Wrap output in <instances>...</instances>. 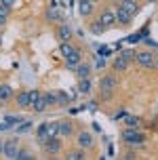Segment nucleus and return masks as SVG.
Returning a JSON list of instances; mask_svg holds the SVG:
<instances>
[{
  "label": "nucleus",
  "mask_w": 158,
  "mask_h": 160,
  "mask_svg": "<svg viewBox=\"0 0 158 160\" xmlns=\"http://www.w3.org/2000/svg\"><path fill=\"white\" fill-rule=\"evenodd\" d=\"M99 23L103 28H112V25L116 23V13H112V11H103L101 17H99Z\"/></svg>",
  "instance_id": "0eeeda50"
},
{
  "label": "nucleus",
  "mask_w": 158,
  "mask_h": 160,
  "mask_svg": "<svg viewBox=\"0 0 158 160\" xmlns=\"http://www.w3.org/2000/svg\"><path fill=\"white\" fill-rule=\"evenodd\" d=\"M78 13H80L82 17H89L91 13H93V2H80Z\"/></svg>",
  "instance_id": "412c9836"
},
{
  "label": "nucleus",
  "mask_w": 158,
  "mask_h": 160,
  "mask_svg": "<svg viewBox=\"0 0 158 160\" xmlns=\"http://www.w3.org/2000/svg\"><path fill=\"white\" fill-rule=\"evenodd\" d=\"M44 101H47V105H57L59 101H57V93H53V91H48V93H44Z\"/></svg>",
  "instance_id": "5701e85b"
},
{
  "label": "nucleus",
  "mask_w": 158,
  "mask_h": 160,
  "mask_svg": "<svg viewBox=\"0 0 158 160\" xmlns=\"http://www.w3.org/2000/svg\"><path fill=\"white\" fill-rule=\"evenodd\" d=\"M97 65H99V68H103V65H105V59H103V57H101V55L97 57Z\"/></svg>",
  "instance_id": "c9c22d12"
},
{
  "label": "nucleus",
  "mask_w": 158,
  "mask_h": 160,
  "mask_svg": "<svg viewBox=\"0 0 158 160\" xmlns=\"http://www.w3.org/2000/svg\"><path fill=\"white\" fill-rule=\"evenodd\" d=\"M125 124L129 128H137L139 127V118L137 116H125Z\"/></svg>",
  "instance_id": "b1692460"
},
{
  "label": "nucleus",
  "mask_w": 158,
  "mask_h": 160,
  "mask_svg": "<svg viewBox=\"0 0 158 160\" xmlns=\"http://www.w3.org/2000/svg\"><path fill=\"white\" fill-rule=\"evenodd\" d=\"M74 51H76V48L72 47L70 42H61V55H63V57H68V55H72V53H74Z\"/></svg>",
  "instance_id": "a878e982"
},
{
  "label": "nucleus",
  "mask_w": 158,
  "mask_h": 160,
  "mask_svg": "<svg viewBox=\"0 0 158 160\" xmlns=\"http://www.w3.org/2000/svg\"><path fill=\"white\" fill-rule=\"evenodd\" d=\"M137 61L143 65V68H154V63H156V57L152 55V53H148V51H141V53H137Z\"/></svg>",
  "instance_id": "423d86ee"
},
{
  "label": "nucleus",
  "mask_w": 158,
  "mask_h": 160,
  "mask_svg": "<svg viewBox=\"0 0 158 160\" xmlns=\"http://www.w3.org/2000/svg\"><path fill=\"white\" fill-rule=\"evenodd\" d=\"M57 124H59V137H70L74 133V127L70 120H57Z\"/></svg>",
  "instance_id": "1a4fd4ad"
},
{
  "label": "nucleus",
  "mask_w": 158,
  "mask_h": 160,
  "mask_svg": "<svg viewBox=\"0 0 158 160\" xmlns=\"http://www.w3.org/2000/svg\"><path fill=\"white\" fill-rule=\"evenodd\" d=\"M78 93H82V95H89V93H91V80H89V78H80Z\"/></svg>",
  "instance_id": "6ab92c4d"
},
{
  "label": "nucleus",
  "mask_w": 158,
  "mask_h": 160,
  "mask_svg": "<svg viewBox=\"0 0 158 160\" xmlns=\"http://www.w3.org/2000/svg\"><path fill=\"white\" fill-rule=\"evenodd\" d=\"M76 76H78V80L80 78H89V76H91V65L80 61V63L76 65Z\"/></svg>",
  "instance_id": "2eb2a0df"
},
{
  "label": "nucleus",
  "mask_w": 158,
  "mask_h": 160,
  "mask_svg": "<svg viewBox=\"0 0 158 160\" xmlns=\"http://www.w3.org/2000/svg\"><path fill=\"white\" fill-rule=\"evenodd\" d=\"M13 97V88L8 87V84H2L0 87V101H8Z\"/></svg>",
  "instance_id": "aec40b11"
},
{
  "label": "nucleus",
  "mask_w": 158,
  "mask_h": 160,
  "mask_svg": "<svg viewBox=\"0 0 158 160\" xmlns=\"http://www.w3.org/2000/svg\"><path fill=\"white\" fill-rule=\"evenodd\" d=\"M99 88H101L103 97L108 99V97H112V93L118 88V78L116 76H112V74H108V76H103L101 80H99Z\"/></svg>",
  "instance_id": "f257e3e1"
},
{
  "label": "nucleus",
  "mask_w": 158,
  "mask_h": 160,
  "mask_svg": "<svg viewBox=\"0 0 158 160\" xmlns=\"http://www.w3.org/2000/svg\"><path fill=\"white\" fill-rule=\"evenodd\" d=\"M40 99V93L38 91H36V88H34V91H30V108H32V103H34V101H38Z\"/></svg>",
  "instance_id": "7c9ffc66"
},
{
  "label": "nucleus",
  "mask_w": 158,
  "mask_h": 160,
  "mask_svg": "<svg viewBox=\"0 0 158 160\" xmlns=\"http://www.w3.org/2000/svg\"><path fill=\"white\" fill-rule=\"evenodd\" d=\"M116 21H118V23H122V25H129L131 21H133V15H131V13H126L125 8L118 7V11H116Z\"/></svg>",
  "instance_id": "ddd939ff"
},
{
  "label": "nucleus",
  "mask_w": 158,
  "mask_h": 160,
  "mask_svg": "<svg viewBox=\"0 0 158 160\" xmlns=\"http://www.w3.org/2000/svg\"><path fill=\"white\" fill-rule=\"evenodd\" d=\"M4 120H7V122L11 124V127H17L19 122H23V118H19V116H7Z\"/></svg>",
  "instance_id": "c85d7f7f"
},
{
  "label": "nucleus",
  "mask_w": 158,
  "mask_h": 160,
  "mask_svg": "<svg viewBox=\"0 0 158 160\" xmlns=\"http://www.w3.org/2000/svg\"><path fill=\"white\" fill-rule=\"evenodd\" d=\"M2 150H4V143H0V152H2Z\"/></svg>",
  "instance_id": "ea45409f"
},
{
  "label": "nucleus",
  "mask_w": 158,
  "mask_h": 160,
  "mask_svg": "<svg viewBox=\"0 0 158 160\" xmlns=\"http://www.w3.org/2000/svg\"><path fill=\"white\" fill-rule=\"evenodd\" d=\"M91 32L99 36V34H103V32H105V28H103L101 23H93V28H91Z\"/></svg>",
  "instance_id": "c756f323"
},
{
  "label": "nucleus",
  "mask_w": 158,
  "mask_h": 160,
  "mask_svg": "<svg viewBox=\"0 0 158 160\" xmlns=\"http://www.w3.org/2000/svg\"><path fill=\"white\" fill-rule=\"evenodd\" d=\"M120 55H122V57H126V59H129V61H131V59H133V57L137 55V53H133V51H122V53H120Z\"/></svg>",
  "instance_id": "473e14b6"
},
{
  "label": "nucleus",
  "mask_w": 158,
  "mask_h": 160,
  "mask_svg": "<svg viewBox=\"0 0 158 160\" xmlns=\"http://www.w3.org/2000/svg\"><path fill=\"white\" fill-rule=\"evenodd\" d=\"M129 63H131V61H129L126 57L118 55V57H116V61H114V70H116V72H125L126 68H129Z\"/></svg>",
  "instance_id": "f3484780"
},
{
  "label": "nucleus",
  "mask_w": 158,
  "mask_h": 160,
  "mask_svg": "<svg viewBox=\"0 0 158 160\" xmlns=\"http://www.w3.org/2000/svg\"><path fill=\"white\" fill-rule=\"evenodd\" d=\"M87 156H84V150L80 148V150H76V152H70L68 154V160H84Z\"/></svg>",
  "instance_id": "393cba45"
},
{
  "label": "nucleus",
  "mask_w": 158,
  "mask_h": 160,
  "mask_svg": "<svg viewBox=\"0 0 158 160\" xmlns=\"http://www.w3.org/2000/svg\"><path fill=\"white\" fill-rule=\"evenodd\" d=\"M17 105L19 108H30V91L17 93Z\"/></svg>",
  "instance_id": "dca6fc26"
},
{
  "label": "nucleus",
  "mask_w": 158,
  "mask_h": 160,
  "mask_svg": "<svg viewBox=\"0 0 158 160\" xmlns=\"http://www.w3.org/2000/svg\"><path fill=\"white\" fill-rule=\"evenodd\" d=\"M0 4H4V7H8V8H13L17 4V0H0Z\"/></svg>",
  "instance_id": "2f4dec72"
},
{
  "label": "nucleus",
  "mask_w": 158,
  "mask_h": 160,
  "mask_svg": "<svg viewBox=\"0 0 158 160\" xmlns=\"http://www.w3.org/2000/svg\"><path fill=\"white\" fill-rule=\"evenodd\" d=\"M120 8H125L126 13H131V15H137V13H139V4H137V2H135V0H120V4H118Z\"/></svg>",
  "instance_id": "6e6552de"
},
{
  "label": "nucleus",
  "mask_w": 158,
  "mask_h": 160,
  "mask_svg": "<svg viewBox=\"0 0 158 160\" xmlns=\"http://www.w3.org/2000/svg\"><path fill=\"white\" fill-rule=\"evenodd\" d=\"M48 137H59V124L57 122H48Z\"/></svg>",
  "instance_id": "bb28decb"
},
{
  "label": "nucleus",
  "mask_w": 158,
  "mask_h": 160,
  "mask_svg": "<svg viewBox=\"0 0 158 160\" xmlns=\"http://www.w3.org/2000/svg\"><path fill=\"white\" fill-rule=\"evenodd\" d=\"M78 148H82V150H89V148H93V143H95V139H93V135L89 133V131H82V133H78Z\"/></svg>",
  "instance_id": "39448f33"
},
{
  "label": "nucleus",
  "mask_w": 158,
  "mask_h": 160,
  "mask_svg": "<svg viewBox=\"0 0 158 160\" xmlns=\"http://www.w3.org/2000/svg\"><path fill=\"white\" fill-rule=\"evenodd\" d=\"M154 68H158V59H156V63H154Z\"/></svg>",
  "instance_id": "a19ab883"
},
{
  "label": "nucleus",
  "mask_w": 158,
  "mask_h": 160,
  "mask_svg": "<svg viewBox=\"0 0 158 160\" xmlns=\"http://www.w3.org/2000/svg\"><path fill=\"white\" fill-rule=\"evenodd\" d=\"M80 61H82V53H80L78 48H76V51H74L72 55L65 57V63H68V68H76V65H78Z\"/></svg>",
  "instance_id": "4468645a"
},
{
  "label": "nucleus",
  "mask_w": 158,
  "mask_h": 160,
  "mask_svg": "<svg viewBox=\"0 0 158 160\" xmlns=\"http://www.w3.org/2000/svg\"><path fill=\"white\" fill-rule=\"evenodd\" d=\"M4 23H7V15H2V13H0V28H2Z\"/></svg>",
  "instance_id": "e433bc0d"
},
{
  "label": "nucleus",
  "mask_w": 158,
  "mask_h": 160,
  "mask_svg": "<svg viewBox=\"0 0 158 160\" xmlns=\"http://www.w3.org/2000/svg\"><path fill=\"white\" fill-rule=\"evenodd\" d=\"M8 128H13V127L8 124L7 120H4V122H0V133H4V131H8Z\"/></svg>",
  "instance_id": "72a5a7b5"
},
{
  "label": "nucleus",
  "mask_w": 158,
  "mask_h": 160,
  "mask_svg": "<svg viewBox=\"0 0 158 160\" xmlns=\"http://www.w3.org/2000/svg\"><path fill=\"white\" fill-rule=\"evenodd\" d=\"M122 158H126V160H131V158H135V154H133V152H129V154H125V156H122Z\"/></svg>",
  "instance_id": "4c0bfd02"
},
{
  "label": "nucleus",
  "mask_w": 158,
  "mask_h": 160,
  "mask_svg": "<svg viewBox=\"0 0 158 160\" xmlns=\"http://www.w3.org/2000/svg\"><path fill=\"white\" fill-rule=\"evenodd\" d=\"M122 141L129 145H143V141H145V137H143V133H139L137 128H129L126 127L125 131H122Z\"/></svg>",
  "instance_id": "f03ea898"
},
{
  "label": "nucleus",
  "mask_w": 158,
  "mask_h": 160,
  "mask_svg": "<svg viewBox=\"0 0 158 160\" xmlns=\"http://www.w3.org/2000/svg\"><path fill=\"white\" fill-rule=\"evenodd\" d=\"M42 148H44L47 154H59L61 152V141H59L57 137H48L47 141L42 143Z\"/></svg>",
  "instance_id": "20e7f679"
},
{
  "label": "nucleus",
  "mask_w": 158,
  "mask_h": 160,
  "mask_svg": "<svg viewBox=\"0 0 158 160\" xmlns=\"http://www.w3.org/2000/svg\"><path fill=\"white\" fill-rule=\"evenodd\" d=\"M139 38H141L139 34H133V36H129V42H139Z\"/></svg>",
  "instance_id": "f704fd0d"
},
{
  "label": "nucleus",
  "mask_w": 158,
  "mask_h": 160,
  "mask_svg": "<svg viewBox=\"0 0 158 160\" xmlns=\"http://www.w3.org/2000/svg\"><path fill=\"white\" fill-rule=\"evenodd\" d=\"M30 158H34V156H32L28 150H19V152H17V158H15V160H30Z\"/></svg>",
  "instance_id": "cd10ccee"
},
{
  "label": "nucleus",
  "mask_w": 158,
  "mask_h": 160,
  "mask_svg": "<svg viewBox=\"0 0 158 160\" xmlns=\"http://www.w3.org/2000/svg\"><path fill=\"white\" fill-rule=\"evenodd\" d=\"M78 2H95V0H78Z\"/></svg>",
  "instance_id": "58836bf2"
},
{
  "label": "nucleus",
  "mask_w": 158,
  "mask_h": 160,
  "mask_svg": "<svg viewBox=\"0 0 158 160\" xmlns=\"http://www.w3.org/2000/svg\"><path fill=\"white\" fill-rule=\"evenodd\" d=\"M47 108H48V105H47V101H44V97H42V95H40L38 101H34V103H32V110H34L36 114H42Z\"/></svg>",
  "instance_id": "a211bd4d"
},
{
  "label": "nucleus",
  "mask_w": 158,
  "mask_h": 160,
  "mask_svg": "<svg viewBox=\"0 0 158 160\" xmlns=\"http://www.w3.org/2000/svg\"><path fill=\"white\" fill-rule=\"evenodd\" d=\"M17 152H19V139H8V141H4V150H2V154L7 156V158L15 160L17 158Z\"/></svg>",
  "instance_id": "7ed1b4c3"
},
{
  "label": "nucleus",
  "mask_w": 158,
  "mask_h": 160,
  "mask_svg": "<svg viewBox=\"0 0 158 160\" xmlns=\"http://www.w3.org/2000/svg\"><path fill=\"white\" fill-rule=\"evenodd\" d=\"M0 36H2V32H0Z\"/></svg>",
  "instance_id": "37998d69"
},
{
  "label": "nucleus",
  "mask_w": 158,
  "mask_h": 160,
  "mask_svg": "<svg viewBox=\"0 0 158 160\" xmlns=\"http://www.w3.org/2000/svg\"><path fill=\"white\" fill-rule=\"evenodd\" d=\"M148 2H158V0H148Z\"/></svg>",
  "instance_id": "79ce46f5"
},
{
  "label": "nucleus",
  "mask_w": 158,
  "mask_h": 160,
  "mask_svg": "<svg viewBox=\"0 0 158 160\" xmlns=\"http://www.w3.org/2000/svg\"><path fill=\"white\" fill-rule=\"evenodd\" d=\"M47 139H48V122H42L38 127V131H36V141L42 145Z\"/></svg>",
  "instance_id": "f8f14e48"
},
{
  "label": "nucleus",
  "mask_w": 158,
  "mask_h": 160,
  "mask_svg": "<svg viewBox=\"0 0 158 160\" xmlns=\"http://www.w3.org/2000/svg\"><path fill=\"white\" fill-rule=\"evenodd\" d=\"M32 127H34V122H30V120H23V122H19V124H17V135H21V133H28Z\"/></svg>",
  "instance_id": "4be33fe9"
},
{
  "label": "nucleus",
  "mask_w": 158,
  "mask_h": 160,
  "mask_svg": "<svg viewBox=\"0 0 158 160\" xmlns=\"http://www.w3.org/2000/svg\"><path fill=\"white\" fill-rule=\"evenodd\" d=\"M47 19H51V21H61L63 19L61 11H59V7H57L55 2H51V7L47 8Z\"/></svg>",
  "instance_id": "9d476101"
},
{
  "label": "nucleus",
  "mask_w": 158,
  "mask_h": 160,
  "mask_svg": "<svg viewBox=\"0 0 158 160\" xmlns=\"http://www.w3.org/2000/svg\"><path fill=\"white\" fill-rule=\"evenodd\" d=\"M57 38L61 40V42H70V38H72V28L70 25H59L57 28Z\"/></svg>",
  "instance_id": "9b49d317"
}]
</instances>
